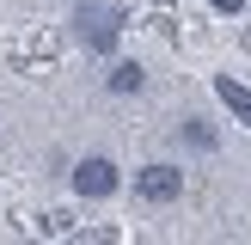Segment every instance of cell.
Segmentation results:
<instances>
[{
  "label": "cell",
  "mask_w": 251,
  "mask_h": 245,
  "mask_svg": "<svg viewBox=\"0 0 251 245\" xmlns=\"http://www.w3.org/2000/svg\"><path fill=\"white\" fill-rule=\"evenodd\" d=\"M178 141L190 147V153H215V147H221V129H215L208 117H184V122H178Z\"/></svg>",
  "instance_id": "cell-5"
},
{
  "label": "cell",
  "mask_w": 251,
  "mask_h": 245,
  "mask_svg": "<svg viewBox=\"0 0 251 245\" xmlns=\"http://www.w3.org/2000/svg\"><path fill=\"white\" fill-rule=\"evenodd\" d=\"M74 37H80L92 55H110L123 37V6H110V0H80L74 6Z\"/></svg>",
  "instance_id": "cell-1"
},
{
  "label": "cell",
  "mask_w": 251,
  "mask_h": 245,
  "mask_svg": "<svg viewBox=\"0 0 251 245\" xmlns=\"http://www.w3.org/2000/svg\"><path fill=\"white\" fill-rule=\"evenodd\" d=\"M215 12H245V0H208Z\"/></svg>",
  "instance_id": "cell-7"
},
{
  "label": "cell",
  "mask_w": 251,
  "mask_h": 245,
  "mask_svg": "<svg viewBox=\"0 0 251 245\" xmlns=\"http://www.w3.org/2000/svg\"><path fill=\"white\" fill-rule=\"evenodd\" d=\"M68 184H74V196H80V202H104V196H117L123 166H117V159H104V153H86V159H74Z\"/></svg>",
  "instance_id": "cell-2"
},
{
  "label": "cell",
  "mask_w": 251,
  "mask_h": 245,
  "mask_svg": "<svg viewBox=\"0 0 251 245\" xmlns=\"http://www.w3.org/2000/svg\"><path fill=\"white\" fill-rule=\"evenodd\" d=\"M135 196H141V202H178V196H184V172L153 159V166L135 172Z\"/></svg>",
  "instance_id": "cell-3"
},
{
  "label": "cell",
  "mask_w": 251,
  "mask_h": 245,
  "mask_svg": "<svg viewBox=\"0 0 251 245\" xmlns=\"http://www.w3.org/2000/svg\"><path fill=\"white\" fill-rule=\"evenodd\" d=\"M215 98L227 104V117H233V122H245V129H251V86H245V80L215 74Z\"/></svg>",
  "instance_id": "cell-4"
},
{
  "label": "cell",
  "mask_w": 251,
  "mask_h": 245,
  "mask_svg": "<svg viewBox=\"0 0 251 245\" xmlns=\"http://www.w3.org/2000/svg\"><path fill=\"white\" fill-rule=\"evenodd\" d=\"M104 86H110V92H123V98H129V92H141V86H147V68H141V61H129V55H123V61H110Z\"/></svg>",
  "instance_id": "cell-6"
}]
</instances>
